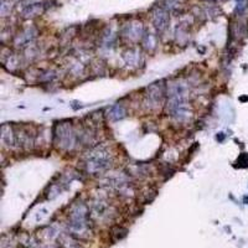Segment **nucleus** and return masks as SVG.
<instances>
[{
    "label": "nucleus",
    "mask_w": 248,
    "mask_h": 248,
    "mask_svg": "<svg viewBox=\"0 0 248 248\" xmlns=\"http://www.w3.org/2000/svg\"><path fill=\"white\" fill-rule=\"evenodd\" d=\"M112 163L113 157L108 148L104 145H97L93 146L86 155L85 169L89 175H102L109 170Z\"/></svg>",
    "instance_id": "nucleus-1"
},
{
    "label": "nucleus",
    "mask_w": 248,
    "mask_h": 248,
    "mask_svg": "<svg viewBox=\"0 0 248 248\" xmlns=\"http://www.w3.org/2000/svg\"><path fill=\"white\" fill-rule=\"evenodd\" d=\"M88 217H89V207H87L83 202H77V204H74L71 207L68 226L72 235H76L78 237H86L91 232Z\"/></svg>",
    "instance_id": "nucleus-2"
},
{
    "label": "nucleus",
    "mask_w": 248,
    "mask_h": 248,
    "mask_svg": "<svg viewBox=\"0 0 248 248\" xmlns=\"http://www.w3.org/2000/svg\"><path fill=\"white\" fill-rule=\"evenodd\" d=\"M55 143L62 150H72L79 141V134L74 130L70 122L58 123L55 128Z\"/></svg>",
    "instance_id": "nucleus-3"
},
{
    "label": "nucleus",
    "mask_w": 248,
    "mask_h": 248,
    "mask_svg": "<svg viewBox=\"0 0 248 248\" xmlns=\"http://www.w3.org/2000/svg\"><path fill=\"white\" fill-rule=\"evenodd\" d=\"M165 94V89L163 86V82H156V83L150 85L146 88L145 93V104L149 108H156L163 103Z\"/></svg>",
    "instance_id": "nucleus-4"
},
{
    "label": "nucleus",
    "mask_w": 248,
    "mask_h": 248,
    "mask_svg": "<svg viewBox=\"0 0 248 248\" xmlns=\"http://www.w3.org/2000/svg\"><path fill=\"white\" fill-rule=\"evenodd\" d=\"M35 36H36V31L34 29H26L15 37V45L18 47H25L35 39Z\"/></svg>",
    "instance_id": "nucleus-5"
},
{
    "label": "nucleus",
    "mask_w": 248,
    "mask_h": 248,
    "mask_svg": "<svg viewBox=\"0 0 248 248\" xmlns=\"http://www.w3.org/2000/svg\"><path fill=\"white\" fill-rule=\"evenodd\" d=\"M153 21H154L155 27L159 30V31H164V30L168 27V24H169L168 13H165V11L161 10V9L156 10V11L153 14Z\"/></svg>",
    "instance_id": "nucleus-6"
},
{
    "label": "nucleus",
    "mask_w": 248,
    "mask_h": 248,
    "mask_svg": "<svg viewBox=\"0 0 248 248\" xmlns=\"http://www.w3.org/2000/svg\"><path fill=\"white\" fill-rule=\"evenodd\" d=\"M123 58H124V61L128 66H130V67H137L141 63V55H140V52L138 50H128L125 54L123 55Z\"/></svg>",
    "instance_id": "nucleus-7"
},
{
    "label": "nucleus",
    "mask_w": 248,
    "mask_h": 248,
    "mask_svg": "<svg viewBox=\"0 0 248 248\" xmlns=\"http://www.w3.org/2000/svg\"><path fill=\"white\" fill-rule=\"evenodd\" d=\"M127 116V110L125 108L122 106V104H114L112 106L109 112H108V117L112 122H118V121H122L123 118H125Z\"/></svg>",
    "instance_id": "nucleus-8"
},
{
    "label": "nucleus",
    "mask_w": 248,
    "mask_h": 248,
    "mask_svg": "<svg viewBox=\"0 0 248 248\" xmlns=\"http://www.w3.org/2000/svg\"><path fill=\"white\" fill-rule=\"evenodd\" d=\"M43 10V5L42 4H30L26 5L25 9L22 10V16L24 18H34L40 15Z\"/></svg>",
    "instance_id": "nucleus-9"
},
{
    "label": "nucleus",
    "mask_w": 248,
    "mask_h": 248,
    "mask_svg": "<svg viewBox=\"0 0 248 248\" xmlns=\"http://www.w3.org/2000/svg\"><path fill=\"white\" fill-rule=\"evenodd\" d=\"M125 35H127L128 39H130L133 41L139 40L140 37H141V35H143V27H141V25L138 24V22H137V24L129 25V26H128V29H127Z\"/></svg>",
    "instance_id": "nucleus-10"
},
{
    "label": "nucleus",
    "mask_w": 248,
    "mask_h": 248,
    "mask_svg": "<svg viewBox=\"0 0 248 248\" xmlns=\"http://www.w3.org/2000/svg\"><path fill=\"white\" fill-rule=\"evenodd\" d=\"M237 1H241V0H237Z\"/></svg>",
    "instance_id": "nucleus-11"
}]
</instances>
